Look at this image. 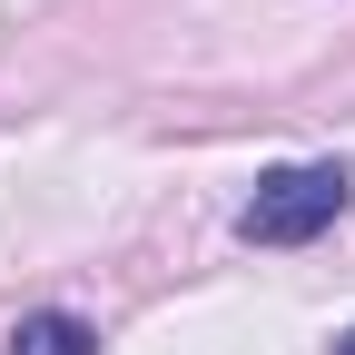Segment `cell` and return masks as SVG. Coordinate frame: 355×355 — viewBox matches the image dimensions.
I'll return each mask as SVG.
<instances>
[{"label": "cell", "mask_w": 355, "mask_h": 355, "mask_svg": "<svg viewBox=\"0 0 355 355\" xmlns=\"http://www.w3.org/2000/svg\"><path fill=\"white\" fill-rule=\"evenodd\" d=\"M336 355H355V326H345V336H336Z\"/></svg>", "instance_id": "cell-3"}, {"label": "cell", "mask_w": 355, "mask_h": 355, "mask_svg": "<svg viewBox=\"0 0 355 355\" xmlns=\"http://www.w3.org/2000/svg\"><path fill=\"white\" fill-rule=\"evenodd\" d=\"M355 198V178L336 158H296V168H266L257 178V198L237 207V237L247 247H306V237H326L336 217Z\"/></svg>", "instance_id": "cell-1"}, {"label": "cell", "mask_w": 355, "mask_h": 355, "mask_svg": "<svg viewBox=\"0 0 355 355\" xmlns=\"http://www.w3.org/2000/svg\"><path fill=\"white\" fill-rule=\"evenodd\" d=\"M10 355H99V336H89V316H20L10 326Z\"/></svg>", "instance_id": "cell-2"}]
</instances>
